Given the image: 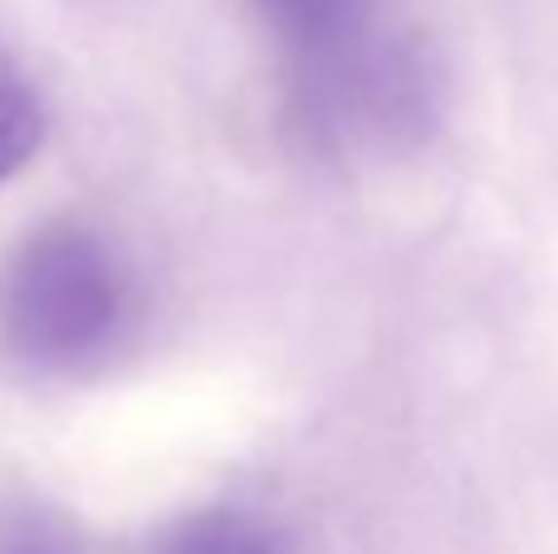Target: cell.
Returning a JSON list of instances; mask_svg holds the SVG:
<instances>
[{
    "mask_svg": "<svg viewBox=\"0 0 558 554\" xmlns=\"http://www.w3.org/2000/svg\"><path fill=\"white\" fill-rule=\"evenodd\" d=\"M133 320V265L84 221L35 226L0 265V344L39 373L98 369L123 349Z\"/></svg>",
    "mask_w": 558,
    "mask_h": 554,
    "instance_id": "6da1fadb",
    "label": "cell"
},
{
    "mask_svg": "<svg viewBox=\"0 0 558 554\" xmlns=\"http://www.w3.org/2000/svg\"><path fill=\"white\" fill-rule=\"evenodd\" d=\"M153 554H279V540L265 520L221 506L177 520Z\"/></svg>",
    "mask_w": 558,
    "mask_h": 554,
    "instance_id": "7a4b0ae2",
    "label": "cell"
},
{
    "mask_svg": "<svg viewBox=\"0 0 558 554\" xmlns=\"http://www.w3.org/2000/svg\"><path fill=\"white\" fill-rule=\"evenodd\" d=\"M39 137H45V108H39L35 84L0 49V182L35 157Z\"/></svg>",
    "mask_w": 558,
    "mask_h": 554,
    "instance_id": "3957f363",
    "label": "cell"
},
{
    "mask_svg": "<svg viewBox=\"0 0 558 554\" xmlns=\"http://www.w3.org/2000/svg\"><path fill=\"white\" fill-rule=\"evenodd\" d=\"M265 20L299 49H338L357 20V0H260Z\"/></svg>",
    "mask_w": 558,
    "mask_h": 554,
    "instance_id": "277c9868",
    "label": "cell"
},
{
    "mask_svg": "<svg viewBox=\"0 0 558 554\" xmlns=\"http://www.w3.org/2000/svg\"><path fill=\"white\" fill-rule=\"evenodd\" d=\"M0 554H74L49 520H10L0 526Z\"/></svg>",
    "mask_w": 558,
    "mask_h": 554,
    "instance_id": "5b68a950",
    "label": "cell"
}]
</instances>
